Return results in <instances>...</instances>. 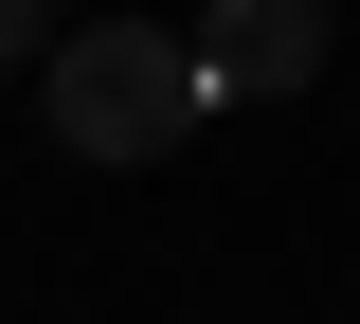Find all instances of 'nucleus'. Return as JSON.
Masks as SVG:
<instances>
[{
  "label": "nucleus",
  "mask_w": 360,
  "mask_h": 324,
  "mask_svg": "<svg viewBox=\"0 0 360 324\" xmlns=\"http://www.w3.org/2000/svg\"><path fill=\"white\" fill-rule=\"evenodd\" d=\"M54 144L72 162H162L198 108H217V72H198V37H162V18H72V54H54Z\"/></svg>",
  "instance_id": "1"
},
{
  "label": "nucleus",
  "mask_w": 360,
  "mask_h": 324,
  "mask_svg": "<svg viewBox=\"0 0 360 324\" xmlns=\"http://www.w3.org/2000/svg\"><path fill=\"white\" fill-rule=\"evenodd\" d=\"M324 37H342L324 0H217V18H198V72H217V108H270V91L324 72Z\"/></svg>",
  "instance_id": "2"
},
{
  "label": "nucleus",
  "mask_w": 360,
  "mask_h": 324,
  "mask_svg": "<svg viewBox=\"0 0 360 324\" xmlns=\"http://www.w3.org/2000/svg\"><path fill=\"white\" fill-rule=\"evenodd\" d=\"M0 54H37V72H54V54H72V18H54V0H0Z\"/></svg>",
  "instance_id": "3"
}]
</instances>
